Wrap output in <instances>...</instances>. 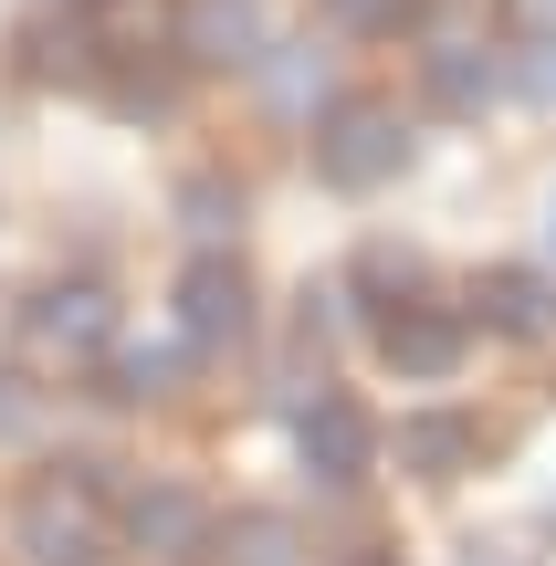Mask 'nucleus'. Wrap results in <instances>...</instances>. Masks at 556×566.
<instances>
[{"mask_svg":"<svg viewBox=\"0 0 556 566\" xmlns=\"http://www.w3.org/2000/svg\"><path fill=\"white\" fill-rule=\"evenodd\" d=\"M11 556L21 566H105V462H53L11 504Z\"/></svg>","mask_w":556,"mask_h":566,"instance_id":"f257e3e1","label":"nucleus"},{"mask_svg":"<svg viewBox=\"0 0 556 566\" xmlns=\"http://www.w3.org/2000/svg\"><path fill=\"white\" fill-rule=\"evenodd\" d=\"M399 168H410V116H399L389 95H336L326 116H315V179L326 189L368 200V189H389Z\"/></svg>","mask_w":556,"mask_h":566,"instance_id":"f03ea898","label":"nucleus"},{"mask_svg":"<svg viewBox=\"0 0 556 566\" xmlns=\"http://www.w3.org/2000/svg\"><path fill=\"white\" fill-rule=\"evenodd\" d=\"M105 346H116L105 283H42V294L21 304V357H32V367H95Z\"/></svg>","mask_w":556,"mask_h":566,"instance_id":"7ed1b4c3","label":"nucleus"},{"mask_svg":"<svg viewBox=\"0 0 556 566\" xmlns=\"http://www.w3.org/2000/svg\"><path fill=\"white\" fill-rule=\"evenodd\" d=\"M179 336L200 346V357H221V346L252 336V273L231 263V252H200V263L179 273Z\"/></svg>","mask_w":556,"mask_h":566,"instance_id":"20e7f679","label":"nucleus"},{"mask_svg":"<svg viewBox=\"0 0 556 566\" xmlns=\"http://www.w3.org/2000/svg\"><path fill=\"white\" fill-rule=\"evenodd\" d=\"M116 525H126V546L158 556V566H189V556L210 546V514H200V493H189V483H147V493H126Z\"/></svg>","mask_w":556,"mask_h":566,"instance_id":"39448f33","label":"nucleus"},{"mask_svg":"<svg viewBox=\"0 0 556 566\" xmlns=\"http://www.w3.org/2000/svg\"><path fill=\"white\" fill-rule=\"evenodd\" d=\"M294 441H305V472H315L326 493L368 483V462H378V430H368V409H357V399H315Z\"/></svg>","mask_w":556,"mask_h":566,"instance_id":"423d86ee","label":"nucleus"},{"mask_svg":"<svg viewBox=\"0 0 556 566\" xmlns=\"http://www.w3.org/2000/svg\"><path fill=\"white\" fill-rule=\"evenodd\" d=\"M378 357H389L399 378H452L462 367V315L452 304H399V315L378 325Z\"/></svg>","mask_w":556,"mask_h":566,"instance_id":"0eeeda50","label":"nucleus"},{"mask_svg":"<svg viewBox=\"0 0 556 566\" xmlns=\"http://www.w3.org/2000/svg\"><path fill=\"white\" fill-rule=\"evenodd\" d=\"M473 462H483V430L462 420V409H420V420H399V472H420V483H462Z\"/></svg>","mask_w":556,"mask_h":566,"instance_id":"6e6552de","label":"nucleus"},{"mask_svg":"<svg viewBox=\"0 0 556 566\" xmlns=\"http://www.w3.org/2000/svg\"><path fill=\"white\" fill-rule=\"evenodd\" d=\"M179 53L242 74V63H263V11H252V0H189L179 11Z\"/></svg>","mask_w":556,"mask_h":566,"instance_id":"1a4fd4ad","label":"nucleus"},{"mask_svg":"<svg viewBox=\"0 0 556 566\" xmlns=\"http://www.w3.org/2000/svg\"><path fill=\"white\" fill-rule=\"evenodd\" d=\"M483 325H494V336H546L556 325V283L546 273H525V263H504V273H483Z\"/></svg>","mask_w":556,"mask_h":566,"instance_id":"9d476101","label":"nucleus"},{"mask_svg":"<svg viewBox=\"0 0 556 566\" xmlns=\"http://www.w3.org/2000/svg\"><path fill=\"white\" fill-rule=\"evenodd\" d=\"M21 74H32V84H95L105 53L84 42V21L63 11V21H32V32H21Z\"/></svg>","mask_w":556,"mask_h":566,"instance_id":"9b49d317","label":"nucleus"},{"mask_svg":"<svg viewBox=\"0 0 556 566\" xmlns=\"http://www.w3.org/2000/svg\"><path fill=\"white\" fill-rule=\"evenodd\" d=\"M420 74H431V105H441V116H483V105H494V53H483V42H441Z\"/></svg>","mask_w":556,"mask_h":566,"instance_id":"f8f14e48","label":"nucleus"},{"mask_svg":"<svg viewBox=\"0 0 556 566\" xmlns=\"http://www.w3.org/2000/svg\"><path fill=\"white\" fill-rule=\"evenodd\" d=\"M95 399H116V409L179 399V357H168V346H126V357H105V388H95Z\"/></svg>","mask_w":556,"mask_h":566,"instance_id":"ddd939ff","label":"nucleus"},{"mask_svg":"<svg viewBox=\"0 0 556 566\" xmlns=\"http://www.w3.org/2000/svg\"><path fill=\"white\" fill-rule=\"evenodd\" d=\"M95 95L116 105V116H168V105H179V74H168V63H137V53H116L95 74Z\"/></svg>","mask_w":556,"mask_h":566,"instance_id":"4468645a","label":"nucleus"},{"mask_svg":"<svg viewBox=\"0 0 556 566\" xmlns=\"http://www.w3.org/2000/svg\"><path fill=\"white\" fill-rule=\"evenodd\" d=\"M179 221L200 231L210 252H221L231 231H242V179H221V168H189V179H179Z\"/></svg>","mask_w":556,"mask_h":566,"instance_id":"2eb2a0df","label":"nucleus"},{"mask_svg":"<svg viewBox=\"0 0 556 566\" xmlns=\"http://www.w3.org/2000/svg\"><path fill=\"white\" fill-rule=\"evenodd\" d=\"M357 294H368V315L389 325V315H399V294H420V252L368 242V252H357Z\"/></svg>","mask_w":556,"mask_h":566,"instance_id":"dca6fc26","label":"nucleus"},{"mask_svg":"<svg viewBox=\"0 0 556 566\" xmlns=\"http://www.w3.org/2000/svg\"><path fill=\"white\" fill-rule=\"evenodd\" d=\"M221 566H294V525L284 514H231L221 525Z\"/></svg>","mask_w":556,"mask_h":566,"instance_id":"f3484780","label":"nucleus"},{"mask_svg":"<svg viewBox=\"0 0 556 566\" xmlns=\"http://www.w3.org/2000/svg\"><path fill=\"white\" fill-rule=\"evenodd\" d=\"M420 11H431V0H326V21H336V32H378V42H389V32H410Z\"/></svg>","mask_w":556,"mask_h":566,"instance_id":"a211bd4d","label":"nucleus"},{"mask_svg":"<svg viewBox=\"0 0 556 566\" xmlns=\"http://www.w3.org/2000/svg\"><path fill=\"white\" fill-rule=\"evenodd\" d=\"M32 420H42V399L21 378H0V441H32Z\"/></svg>","mask_w":556,"mask_h":566,"instance_id":"6ab92c4d","label":"nucleus"},{"mask_svg":"<svg viewBox=\"0 0 556 566\" xmlns=\"http://www.w3.org/2000/svg\"><path fill=\"white\" fill-rule=\"evenodd\" d=\"M504 21H515L525 42H556V0H504Z\"/></svg>","mask_w":556,"mask_h":566,"instance_id":"aec40b11","label":"nucleus"},{"mask_svg":"<svg viewBox=\"0 0 556 566\" xmlns=\"http://www.w3.org/2000/svg\"><path fill=\"white\" fill-rule=\"evenodd\" d=\"M546 252H556V200H546Z\"/></svg>","mask_w":556,"mask_h":566,"instance_id":"412c9836","label":"nucleus"},{"mask_svg":"<svg viewBox=\"0 0 556 566\" xmlns=\"http://www.w3.org/2000/svg\"><path fill=\"white\" fill-rule=\"evenodd\" d=\"M63 11H95V0H63Z\"/></svg>","mask_w":556,"mask_h":566,"instance_id":"4be33fe9","label":"nucleus"},{"mask_svg":"<svg viewBox=\"0 0 556 566\" xmlns=\"http://www.w3.org/2000/svg\"><path fill=\"white\" fill-rule=\"evenodd\" d=\"M357 566H389V556H357Z\"/></svg>","mask_w":556,"mask_h":566,"instance_id":"5701e85b","label":"nucleus"}]
</instances>
